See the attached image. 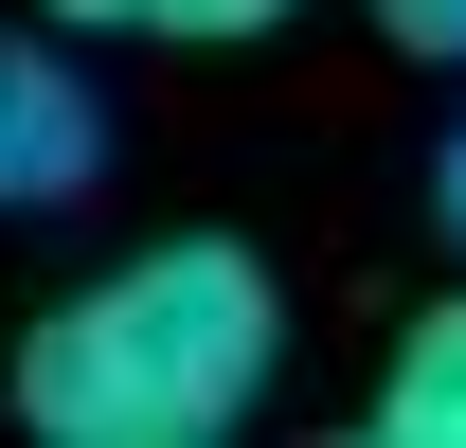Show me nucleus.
<instances>
[{"label":"nucleus","instance_id":"nucleus-1","mask_svg":"<svg viewBox=\"0 0 466 448\" xmlns=\"http://www.w3.org/2000/svg\"><path fill=\"white\" fill-rule=\"evenodd\" d=\"M269 359H288V287L233 233H162L108 287L36 305V341H18L0 394H18L36 448H233L251 394H269Z\"/></svg>","mask_w":466,"mask_h":448},{"label":"nucleus","instance_id":"nucleus-2","mask_svg":"<svg viewBox=\"0 0 466 448\" xmlns=\"http://www.w3.org/2000/svg\"><path fill=\"white\" fill-rule=\"evenodd\" d=\"M90 162H108V108H90V72H72L55 36H0V216L72 198Z\"/></svg>","mask_w":466,"mask_h":448},{"label":"nucleus","instance_id":"nucleus-3","mask_svg":"<svg viewBox=\"0 0 466 448\" xmlns=\"http://www.w3.org/2000/svg\"><path fill=\"white\" fill-rule=\"evenodd\" d=\"M359 448H466V287L395 323V359H377V412H359Z\"/></svg>","mask_w":466,"mask_h":448},{"label":"nucleus","instance_id":"nucleus-4","mask_svg":"<svg viewBox=\"0 0 466 448\" xmlns=\"http://www.w3.org/2000/svg\"><path fill=\"white\" fill-rule=\"evenodd\" d=\"M55 36H162V55H233V36H269L288 0H36Z\"/></svg>","mask_w":466,"mask_h":448},{"label":"nucleus","instance_id":"nucleus-5","mask_svg":"<svg viewBox=\"0 0 466 448\" xmlns=\"http://www.w3.org/2000/svg\"><path fill=\"white\" fill-rule=\"evenodd\" d=\"M377 18H395L412 55H466V0H377Z\"/></svg>","mask_w":466,"mask_h":448},{"label":"nucleus","instance_id":"nucleus-6","mask_svg":"<svg viewBox=\"0 0 466 448\" xmlns=\"http://www.w3.org/2000/svg\"><path fill=\"white\" fill-rule=\"evenodd\" d=\"M449 233H466V144H449Z\"/></svg>","mask_w":466,"mask_h":448}]
</instances>
